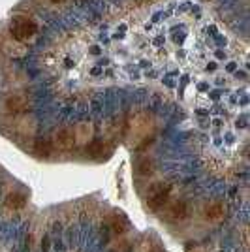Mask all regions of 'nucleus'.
Wrapping results in <instances>:
<instances>
[{
	"instance_id": "f257e3e1",
	"label": "nucleus",
	"mask_w": 250,
	"mask_h": 252,
	"mask_svg": "<svg viewBox=\"0 0 250 252\" xmlns=\"http://www.w3.org/2000/svg\"><path fill=\"white\" fill-rule=\"evenodd\" d=\"M36 31H38L36 23L31 21V19H25V17L15 19V21H13V25H11V36H13L17 42L31 40L32 36L36 34Z\"/></svg>"
},
{
	"instance_id": "f03ea898",
	"label": "nucleus",
	"mask_w": 250,
	"mask_h": 252,
	"mask_svg": "<svg viewBox=\"0 0 250 252\" xmlns=\"http://www.w3.org/2000/svg\"><path fill=\"white\" fill-rule=\"evenodd\" d=\"M4 105H6V111H10V113H23V111L29 109L31 104H29V100L23 94H13L6 98Z\"/></svg>"
},
{
	"instance_id": "7ed1b4c3",
	"label": "nucleus",
	"mask_w": 250,
	"mask_h": 252,
	"mask_svg": "<svg viewBox=\"0 0 250 252\" xmlns=\"http://www.w3.org/2000/svg\"><path fill=\"white\" fill-rule=\"evenodd\" d=\"M167 198H169V187H166L164 190H158L156 194L149 200V207H151V209H158V207H162V205L166 203Z\"/></svg>"
},
{
	"instance_id": "20e7f679",
	"label": "nucleus",
	"mask_w": 250,
	"mask_h": 252,
	"mask_svg": "<svg viewBox=\"0 0 250 252\" xmlns=\"http://www.w3.org/2000/svg\"><path fill=\"white\" fill-rule=\"evenodd\" d=\"M25 203H27V198L23 196L21 192H11L10 196L6 198V205L11 207V209H21V207H25Z\"/></svg>"
},
{
	"instance_id": "39448f33",
	"label": "nucleus",
	"mask_w": 250,
	"mask_h": 252,
	"mask_svg": "<svg viewBox=\"0 0 250 252\" xmlns=\"http://www.w3.org/2000/svg\"><path fill=\"white\" fill-rule=\"evenodd\" d=\"M171 217L177 219V220H185L188 217V205L187 201H177L173 207H171Z\"/></svg>"
},
{
	"instance_id": "423d86ee",
	"label": "nucleus",
	"mask_w": 250,
	"mask_h": 252,
	"mask_svg": "<svg viewBox=\"0 0 250 252\" xmlns=\"http://www.w3.org/2000/svg\"><path fill=\"white\" fill-rule=\"evenodd\" d=\"M222 215H224V207L220 203H213L205 209V217L209 220H219V219H222Z\"/></svg>"
},
{
	"instance_id": "0eeeda50",
	"label": "nucleus",
	"mask_w": 250,
	"mask_h": 252,
	"mask_svg": "<svg viewBox=\"0 0 250 252\" xmlns=\"http://www.w3.org/2000/svg\"><path fill=\"white\" fill-rule=\"evenodd\" d=\"M57 139H59V145H61L62 149H68L70 145H72V134H70L68 130H62V132H59Z\"/></svg>"
},
{
	"instance_id": "6e6552de",
	"label": "nucleus",
	"mask_w": 250,
	"mask_h": 252,
	"mask_svg": "<svg viewBox=\"0 0 250 252\" xmlns=\"http://www.w3.org/2000/svg\"><path fill=\"white\" fill-rule=\"evenodd\" d=\"M151 168H153V164H151V160H141V164H139V173H151Z\"/></svg>"
},
{
	"instance_id": "1a4fd4ad",
	"label": "nucleus",
	"mask_w": 250,
	"mask_h": 252,
	"mask_svg": "<svg viewBox=\"0 0 250 252\" xmlns=\"http://www.w3.org/2000/svg\"><path fill=\"white\" fill-rule=\"evenodd\" d=\"M36 151H38L40 155H43V157H47V155H49V145H47L45 141H40V143L36 145Z\"/></svg>"
},
{
	"instance_id": "9d476101",
	"label": "nucleus",
	"mask_w": 250,
	"mask_h": 252,
	"mask_svg": "<svg viewBox=\"0 0 250 252\" xmlns=\"http://www.w3.org/2000/svg\"><path fill=\"white\" fill-rule=\"evenodd\" d=\"M113 228H115L117 231H119V233H121V231H123V228H125V224L121 222V219H117V220L113 222Z\"/></svg>"
},
{
	"instance_id": "9b49d317",
	"label": "nucleus",
	"mask_w": 250,
	"mask_h": 252,
	"mask_svg": "<svg viewBox=\"0 0 250 252\" xmlns=\"http://www.w3.org/2000/svg\"><path fill=\"white\" fill-rule=\"evenodd\" d=\"M91 151H93V155H98V153L102 151V143H100V141H96V143L93 145V149H91Z\"/></svg>"
},
{
	"instance_id": "f8f14e48",
	"label": "nucleus",
	"mask_w": 250,
	"mask_h": 252,
	"mask_svg": "<svg viewBox=\"0 0 250 252\" xmlns=\"http://www.w3.org/2000/svg\"><path fill=\"white\" fill-rule=\"evenodd\" d=\"M53 4H61V2H64V0H51Z\"/></svg>"
}]
</instances>
